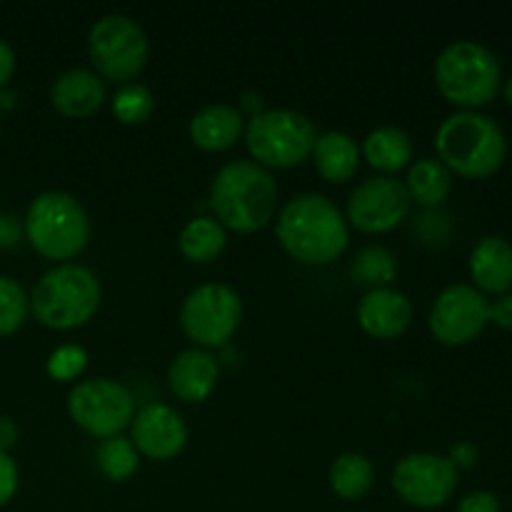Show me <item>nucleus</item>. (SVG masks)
Returning a JSON list of instances; mask_svg holds the SVG:
<instances>
[{
  "label": "nucleus",
  "mask_w": 512,
  "mask_h": 512,
  "mask_svg": "<svg viewBox=\"0 0 512 512\" xmlns=\"http://www.w3.org/2000/svg\"><path fill=\"white\" fill-rule=\"evenodd\" d=\"M278 238L303 263H330L348 245V220L323 193H300L278 215Z\"/></svg>",
  "instance_id": "f257e3e1"
},
{
  "label": "nucleus",
  "mask_w": 512,
  "mask_h": 512,
  "mask_svg": "<svg viewBox=\"0 0 512 512\" xmlns=\"http://www.w3.org/2000/svg\"><path fill=\"white\" fill-rule=\"evenodd\" d=\"M210 205L228 228L250 233L273 218L278 205V185L273 173L258 160L235 158L220 165L210 183Z\"/></svg>",
  "instance_id": "f03ea898"
},
{
  "label": "nucleus",
  "mask_w": 512,
  "mask_h": 512,
  "mask_svg": "<svg viewBox=\"0 0 512 512\" xmlns=\"http://www.w3.org/2000/svg\"><path fill=\"white\" fill-rule=\"evenodd\" d=\"M435 148L448 170L465 178H485L503 165L508 140L490 115L478 110H458L438 125Z\"/></svg>",
  "instance_id": "7ed1b4c3"
},
{
  "label": "nucleus",
  "mask_w": 512,
  "mask_h": 512,
  "mask_svg": "<svg viewBox=\"0 0 512 512\" xmlns=\"http://www.w3.org/2000/svg\"><path fill=\"white\" fill-rule=\"evenodd\" d=\"M100 280L88 265L60 263L45 270L30 293V310L48 328H75L100 305Z\"/></svg>",
  "instance_id": "20e7f679"
},
{
  "label": "nucleus",
  "mask_w": 512,
  "mask_h": 512,
  "mask_svg": "<svg viewBox=\"0 0 512 512\" xmlns=\"http://www.w3.org/2000/svg\"><path fill=\"white\" fill-rule=\"evenodd\" d=\"M503 80L500 60L488 45L460 38L445 45L435 60V83L440 93L465 110H475L495 98Z\"/></svg>",
  "instance_id": "39448f33"
},
{
  "label": "nucleus",
  "mask_w": 512,
  "mask_h": 512,
  "mask_svg": "<svg viewBox=\"0 0 512 512\" xmlns=\"http://www.w3.org/2000/svg\"><path fill=\"white\" fill-rule=\"evenodd\" d=\"M23 223L30 245L53 260L75 258L90 238L88 210L65 190H45L35 195Z\"/></svg>",
  "instance_id": "423d86ee"
},
{
  "label": "nucleus",
  "mask_w": 512,
  "mask_h": 512,
  "mask_svg": "<svg viewBox=\"0 0 512 512\" xmlns=\"http://www.w3.org/2000/svg\"><path fill=\"white\" fill-rule=\"evenodd\" d=\"M315 140V123L295 108L255 110L245 123V143L260 165L288 168L303 163L313 155Z\"/></svg>",
  "instance_id": "0eeeda50"
},
{
  "label": "nucleus",
  "mask_w": 512,
  "mask_h": 512,
  "mask_svg": "<svg viewBox=\"0 0 512 512\" xmlns=\"http://www.w3.org/2000/svg\"><path fill=\"white\" fill-rule=\"evenodd\" d=\"M88 53L100 78L128 83L148 60V35L130 15L105 13L90 28Z\"/></svg>",
  "instance_id": "6e6552de"
},
{
  "label": "nucleus",
  "mask_w": 512,
  "mask_h": 512,
  "mask_svg": "<svg viewBox=\"0 0 512 512\" xmlns=\"http://www.w3.org/2000/svg\"><path fill=\"white\" fill-rule=\"evenodd\" d=\"M68 410L88 433L110 438L128 428L135 415V398L128 385L113 378H85L70 388Z\"/></svg>",
  "instance_id": "1a4fd4ad"
},
{
  "label": "nucleus",
  "mask_w": 512,
  "mask_h": 512,
  "mask_svg": "<svg viewBox=\"0 0 512 512\" xmlns=\"http://www.w3.org/2000/svg\"><path fill=\"white\" fill-rule=\"evenodd\" d=\"M243 318V300L228 283H203L185 295L180 325L200 345H220Z\"/></svg>",
  "instance_id": "9d476101"
},
{
  "label": "nucleus",
  "mask_w": 512,
  "mask_h": 512,
  "mask_svg": "<svg viewBox=\"0 0 512 512\" xmlns=\"http://www.w3.org/2000/svg\"><path fill=\"white\" fill-rule=\"evenodd\" d=\"M393 488L415 508H438L458 488V468L448 455L428 450L408 453L395 463Z\"/></svg>",
  "instance_id": "9b49d317"
},
{
  "label": "nucleus",
  "mask_w": 512,
  "mask_h": 512,
  "mask_svg": "<svg viewBox=\"0 0 512 512\" xmlns=\"http://www.w3.org/2000/svg\"><path fill=\"white\" fill-rule=\"evenodd\" d=\"M410 195L395 175H370L360 180L348 198V220L365 233H383L405 220Z\"/></svg>",
  "instance_id": "f8f14e48"
},
{
  "label": "nucleus",
  "mask_w": 512,
  "mask_h": 512,
  "mask_svg": "<svg viewBox=\"0 0 512 512\" xmlns=\"http://www.w3.org/2000/svg\"><path fill=\"white\" fill-rule=\"evenodd\" d=\"M490 323V303L475 285H448L430 308V330L445 345H463Z\"/></svg>",
  "instance_id": "ddd939ff"
},
{
  "label": "nucleus",
  "mask_w": 512,
  "mask_h": 512,
  "mask_svg": "<svg viewBox=\"0 0 512 512\" xmlns=\"http://www.w3.org/2000/svg\"><path fill=\"white\" fill-rule=\"evenodd\" d=\"M130 428H133L130 440L135 443V448L155 460L178 455L188 440V423L180 410L168 403H148L135 410Z\"/></svg>",
  "instance_id": "4468645a"
},
{
  "label": "nucleus",
  "mask_w": 512,
  "mask_h": 512,
  "mask_svg": "<svg viewBox=\"0 0 512 512\" xmlns=\"http://www.w3.org/2000/svg\"><path fill=\"white\" fill-rule=\"evenodd\" d=\"M358 320L370 335L395 338L413 320V303L403 290L393 288V285H380L360 298Z\"/></svg>",
  "instance_id": "2eb2a0df"
},
{
  "label": "nucleus",
  "mask_w": 512,
  "mask_h": 512,
  "mask_svg": "<svg viewBox=\"0 0 512 512\" xmlns=\"http://www.w3.org/2000/svg\"><path fill=\"white\" fill-rule=\"evenodd\" d=\"M105 95H108L105 80L85 65L65 68L50 88V100H53L55 108L65 115H73V118H85V115L95 113L103 105Z\"/></svg>",
  "instance_id": "dca6fc26"
},
{
  "label": "nucleus",
  "mask_w": 512,
  "mask_h": 512,
  "mask_svg": "<svg viewBox=\"0 0 512 512\" xmlns=\"http://www.w3.org/2000/svg\"><path fill=\"white\" fill-rule=\"evenodd\" d=\"M218 360L205 348H188L173 358L168 368V385L180 400H203L218 383Z\"/></svg>",
  "instance_id": "f3484780"
},
{
  "label": "nucleus",
  "mask_w": 512,
  "mask_h": 512,
  "mask_svg": "<svg viewBox=\"0 0 512 512\" xmlns=\"http://www.w3.org/2000/svg\"><path fill=\"white\" fill-rule=\"evenodd\" d=\"M470 275L480 293L505 295L512 288V245L500 235H485L470 253Z\"/></svg>",
  "instance_id": "a211bd4d"
},
{
  "label": "nucleus",
  "mask_w": 512,
  "mask_h": 512,
  "mask_svg": "<svg viewBox=\"0 0 512 512\" xmlns=\"http://www.w3.org/2000/svg\"><path fill=\"white\" fill-rule=\"evenodd\" d=\"M240 133H245V118L233 103H208L190 118V138L205 150L230 148Z\"/></svg>",
  "instance_id": "6ab92c4d"
},
{
  "label": "nucleus",
  "mask_w": 512,
  "mask_h": 512,
  "mask_svg": "<svg viewBox=\"0 0 512 512\" xmlns=\"http://www.w3.org/2000/svg\"><path fill=\"white\" fill-rule=\"evenodd\" d=\"M315 165L328 180H348L358 170L360 148L345 130H325L313 145Z\"/></svg>",
  "instance_id": "aec40b11"
},
{
  "label": "nucleus",
  "mask_w": 512,
  "mask_h": 512,
  "mask_svg": "<svg viewBox=\"0 0 512 512\" xmlns=\"http://www.w3.org/2000/svg\"><path fill=\"white\" fill-rule=\"evenodd\" d=\"M363 150L373 168L395 173L413 158V140L400 125H378L365 135Z\"/></svg>",
  "instance_id": "412c9836"
},
{
  "label": "nucleus",
  "mask_w": 512,
  "mask_h": 512,
  "mask_svg": "<svg viewBox=\"0 0 512 512\" xmlns=\"http://www.w3.org/2000/svg\"><path fill=\"white\" fill-rule=\"evenodd\" d=\"M410 200L420 205H438L448 198L453 175L440 158H420L408 168V178L403 180Z\"/></svg>",
  "instance_id": "4be33fe9"
},
{
  "label": "nucleus",
  "mask_w": 512,
  "mask_h": 512,
  "mask_svg": "<svg viewBox=\"0 0 512 512\" xmlns=\"http://www.w3.org/2000/svg\"><path fill=\"white\" fill-rule=\"evenodd\" d=\"M225 240H228L225 225L218 218H213V215H198V218L188 220L183 225L178 245L185 258L205 263V260H213L215 255H220V250L225 248Z\"/></svg>",
  "instance_id": "5701e85b"
},
{
  "label": "nucleus",
  "mask_w": 512,
  "mask_h": 512,
  "mask_svg": "<svg viewBox=\"0 0 512 512\" xmlns=\"http://www.w3.org/2000/svg\"><path fill=\"white\" fill-rule=\"evenodd\" d=\"M375 483V468L363 453H350L338 455L330 465V488L345 500H358L373 488Z\"/></svg>",
  "instance_id": "b1692460"
},
{
  "label": "nucleus",
  "mask_w": 512,
  "mask_h": 512,
  "mask_svg": "<svg viewBox=\"0 0 512 512\" xmlns=\"http://www.w3.org/2000/svg\"><path fill=\"white\" fill-rule=\"evenodd\" d=\"M395 273H398L395 255L383 245H365L355 253L353 263H350V275H353L355 283L368 285L370 290L390 285Z\"/></svg>",
  "instance_id": "393cba45"
},
{
  "label": "nucleus",
  "mask_w": 512,
  "mask_h": 512,
  "mask_svg": "<svg viewBox=\"0 0 512 512\" xmlns=\"http://www.w3.org/2000/svg\"><path fill=\"white\" fill-rule=\"evenodd\" d=\"M95 460L98 468L108 475L110 480H125L138 470V448L125 435H110V438L100 440L98 450H95Z\"/></svg>",
  "instance_id": "a878e982"
},
{
  "label": "nucleus",
  "mask_w": 512,
  "mask_h": 512,
  "mask_svg": "<svg viewBox=\"0 0 512 512\" xmlns=\"http://www.w3.org/2000/svg\"><path fill=\"white\" fill-rule=\"evenodd\" d=\"M155 108L153 90L138 80H128L113 95V113L123 123H143Z\"/></svg>",
  "instance_id": "bb28decb"
},
{
  "label": "nucleus",
  "mask_w": 512,
  "mask_h": 512,
  "mask_svg": "<svg viewBox=\"0 0 512 512\" xmlns=\"http://www.w3.org/2000/svg\"><path fill=\"white\" fill-rule=\"evenodd\" d=\"M30 310V295L10 275H0V335L15 333L25 323Z\"/></svg>",
  "instance_id": "cd10ccee"
},
{
  "label": "nucleus",
  "mask_w": 512,
  "mask_h": 512,
  "mask_svg": "<svg viewBox=\"0 0 512 512\" xmlns=\"http://www.w3.org/2000/svg\"><path fill=\"white\" fill-rule=\"evenodd\" d=\"M85 363H88V353H85L83 345L65 343L50 353L48 373L58 380H73L83 373Z\"/></svg>",
  "instance_id": "c85d7f7f"
},
{
  "label": "nucleus",
  "mask_w": 512,
  "mask_h": 512,
  "mask_svg": "<svg viewBox=\"0 0 512 512\" xmlns=\"http://www.w3.org/2000/svg\"><path fill=\"white\" fill-rule=\"evenodd\" d=\"M15 490H18V465L10 453L0 450V505L10 503Z\"/></svg>",
  "instance_id": "c756f323"
},
{
  "label": "nucleus",
  "mask_w": 512,
  "mask_h": 512,
  "mask_svg": "<svg viewBox=\"0 0 512 512\" xmlns=\"http://www.w3.org/2000/svg\"><path fill=\"white\" fill-rule=\"evenodd\" d=\"M23 235V218H18L15 213H0V248H18Z\"/></svg>",
  "instance_id": "7c9ffc66"
},
{
  "label": "nucleus",
  "mask_w": 512,
  "mask_h": 512,
  "mask_svg": "<svg viewBox=\"0 0 512 512\" xmlns=\"http://www.w3.org/2000/svg\"><path fill=\"white\" fill-rule=\"evenodd\" d=\"M458 512H500V503L488 490H478V493H470L460 500Z\"/></svg>",
  "instance_id": "2f4dec72"
},
{
  "label": "nucleus",
  "mask_w": 512,
  "mask_h": 512,
  "mask_svg": "<svg viewBox=\"0 0 512 512\" xmlns=\"http://www.w3.org/2000/svg\"><path fill=\"white\" fill-rule=\"evenodd\" d=\"M490 320L500 328L512 330V293L498 295V298L490 303Z\"/></svg>",
  "instance_id": "473e14b6"
},
{
  "label": "nucleus",
  "mask_w": 512,
  "mask_h": 512,
  "mask_svg": "<svg viewBox=\"0 0 512 512\" xmlns=\"http://www.w3.org/2000/svg\"><path fill=\"white\" fill-rule=\"evenodd\" d=\"M448 458L453 460L455 468H470V465L478 460V448H475L470 440H460V443L453 445V450H450Z\"/></svg>",
  "instance_id": "72a5a7b5"
},
{
  "label": "nucleus",
  "mask_w": 512,
  "mask_h": 512,
  "mask_svg": "<svg viewBox=\"0 0 512 512\" xmlns=\"http://www.w3.org/2000/svg\"><path fill=\"white\" fill-rule=\"evenodd\" d=\"M15 70V50L10 48L8 40L0 38V88H5Z\"/></svg>",
  "instance_id": "f704fd0d"
},
{
  "label": "nucleus",
  "mask_w": 512,
  "mask_h": 512,
  "mask_svg": "<svg viewBox=\"0 0 512 512\" xmlns=\"http://www.w3.org/2000/svg\"><path fill=\"white\" fill-rule=\"evenodd\" d=\"M15 440H18V425L10 418H0V450L8 453V448H13Z\"/></svg>",
  "instance_id": "c9c22d12"
},
{
  "label": "nucleus",
  "mask_w": 512,
  "mask_h": 512,
  "mask_svg": "<svg viewBox=\"0 0 512 512\" xmlns=\"http://www.w3.org/2000/svg\"><path fill=\"white\" fill-rule=\"evenodd\" d=\"M15 103V93L10 88H0V110L10 108Z\"/></svg>",
  "instance_id": "e433bc0d"
},
{
  "label": "nucleus",
  "mask_w": 512,
  "mask_h": 512,
  "mask_svg": "<svg viewBox=\"0 0 512 512\" xmlns=\"http://www.w3.org/2000/svg\"><path fill=\"white\" fill-rule=\"evenodd\" d=\"M505 100H508L510 108H512V75L508 80H505Z\"/></svg>",
  "instance_id": "4c0bfd02"
}]
</instances>
